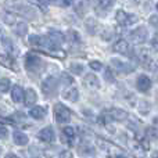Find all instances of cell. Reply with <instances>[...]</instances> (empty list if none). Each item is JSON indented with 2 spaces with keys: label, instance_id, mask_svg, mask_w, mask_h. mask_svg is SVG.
I'll return each mask as SVG.
<instances>
[{
  "label": "cell",
  "instance_id": "cell-1",
  "mask_svg": "<svg viewBox=\"0 0 158 158\" xmlns=\"http://www.w3.org/2000/svg\"><path fill=\"white\" fill-rule=\"evenodd\" d=\"M6 2H7V4L11 6L14 10L18 11L21 15L27 17V18H29V19H35V18H36V11H35V8L29 7V6L22 4L19 0H6Z\"/></svg>",
  "mask_w": 158,
  "mask_h": 158
},
{
  "label": "cell",
  "instance_id": "cell-2",
  "mask_svg": "<svg viewBox=\"0 0 158 158\" xmlns=\"http://www.w3.org/2000/svg\"><path fill=\"white\" fill-rule=\"evenodd\" d=\"M25 68H27L28 72H32V74L40 72L42 68H43V60L40 57H38L36 54H27V57H25Z\"/></svg>",
  "mask_w": 158,
  "mask_h": 158
},
{
  "label": "cell",
  "instance_id": "cell-3",
  "mask_svg": "<svg viewBox=\"0 0 158 158\" xmlns=\"http://www.w3.org/2000/svg\"><path fill=\"white\" fill-rule=\"evenodd\" d=\"M54 117L58 123H67L71 119V112L64 104L57 103L54 106Z\"/></svg>",
  "mask_w": 158,
  "mask_h": 158
},
{
  "label": "cell",
  "instance_id": "cell-4",
  "mask_svg": "<svg viewBox=\"0 0 158 158\" xmlns=\"http://www.w3.org/2000/svg\"><path fill=\"white\" fill-rule=\"evenodd\" d=\"M129 39H131V42H133L136 44L144 43L148 39V31L146 29V27H139L129 33Z\"/></svg>",
  "mask_w": 158,
  "mask_h": 158
},
{
  "label": "cell",
  "instance_id": "cell-5",
  "mask_svg": "<svg viewBox=\"0 0 158 158\" xmlns=\"http://www.w3.org/2000/svg\"><path fill=\"white\" fill-rule=\"evenodd\" d=\"M115 19H117V22L119 25H122V27H129V25L137 22V17L135 15V14H128L123 10L117 11V14H115Z\"/></svg>",
  "mask_w": 158,
  "mask_h": 158
},
{
  "label": "cell",
  "instance_id": "cell-6",
  "mask_svg": "<svg viewBox=\"0 0 158 158\" xmlns=\"http://www.w3.org/2000/svg\"><path fill=\"white\" fill-rule=\"evenodd\" d=\"M57 87H58V81L54 77H49L42 82V92L46 96H53L57 92Z\"/></svg>",
  "mask_w": 158,
  "mask_h": 158
},
{
  "label": "cell",
  "instance_id": "cell-7",
  "mask_svg": "<svg viewBox=\"0 0 158 158\" xmlns=\"http://www.w3.org/2000/svg\"><path fill=\"white\" fill-rule=\"evenodd\" d=\"M106 115L110 117V119L112 121H123L125 118H128V112L123 111L121 108H110L106 111Z\"/></svg>",
  "mask_w": 158,
  "mask_h": 158
},
{
  "label": "cell",
  "instance_id": "cell-8",
  "mask_svg": "<svg viewBox=\"0 0 158 158\" xmlns=\"http://www.w3.org/2000/svg\"><path fill=\"white\" fill-rule=\"evenodd\" d=\"M137 58L139 61L147 68H153V58H151V54L147 49H142L137 52Z\"/></svg>",
  "mask_w": 158,
  "mask_h": 158
},
{
  "label": "cell",
  "instance_id": "cell-9",
  "mask_svg": "<svg viewBox=\"0 0 158 158\" xmlns=\"http://www.w3.org/2000/svg\"><path fill=\"white\" fill-rule=\"evenodd\" d=\"M114 52L119 53V54H123V56H132V50H131V46H129V43L126 40H123V39H121V40H118L117 43L114 44Z\"/></svg>",
  "mask_w": 158,
  "mask_h": 158
},
{
  "label": "cell",
  "instance_id": "cell-10",
  "mask_svg": "<svg viewBox=\"0 0 158 158\" xmlns=\"http://www.w3.org/2000/svg\"><path fill=\"white\" fill-rule=\"evenodd\" d=\"M115 4V0H97V4H96V11L104 15L107 11H110Z\"/></svg>",
  "mask_w": 158,
  "mask_h": 158
},
{
  "label": "cell",
  "instance_id": "cell-11",
  "mask_svg": "<svg viewBox=\"0 0 158 158\" xmlns=\"http://www.w3.org/2000/svg\"><path fill=\"white\" fill-rule=\"evenodd\" d=\"M83 85L90 90H97L100 87V81L94 74H87L83 79Z\"/></svg>",
  "mask_w": 158,
  "mask_h": 158
},
{
  "label": "cell",
  "instance_id": "cell-12",
  "mask_svg": "<svg viewBox=\"0 0 158 158\" xmlns=\"http://www.w3.org/2000/svg\"><path fill=\"white\" fill-rule=\"evenodd\" d=\"M54 131H53L52 126H46V128H43L40 132L38 133V137L42 140V142H46V143H50L54 140Z\"/></svg>",
  "mask_w": 158,
  "mask_h": 158
},
{
  "label": "cell",
  "instance_id": "cell-13",
  "mask_svg": "<svg viewBox=\"0 0 158 158\" xmlns=\"http://www.w3.org/2000/svg\"><path fill=\"white\" fill-rule=\"evenodd\" d=\"M89 2L90 0H74V10L75 13L78 14L79 17H83L85 13L87 11V8H89Z\"/></svg>",
  "mask_w": 158,
  "mask_h": 158
},
{
  "label": "cell",
  "instance_id": "cell-14",
  "mask_svg": "<svg viewBox=\"0 0 158 158\" xmlns=\"http://www.w3.org/2000/svg\"><path fill=\"white\" fill-rule=\"evenodd\" d=\"M136 87L140 90V92H148L151 87V81L148 77H146V75H140L139 78H137L136 81Z\"/></svg>",
  "mask_w": 158,
  "mask_h": 158
},
{
  "label": "cell",
  "instance_id": "cell-15",
  "mask_svg": "<svg viewBox=\"0 0 158 158\" xmlns=\"http://www.w3.org/2000/svg\"><path fill=\"white\" fill-rule=\"evenodd\" d=\"M111 64H112V67H115V68H117L118 71H121V72H129V71H133L135 69V65L126 64V63H123V61L118 60V58H112Z\"/></svg>",
  "mask_w": 158,
  "mask_h": 158
},
{
  "label": "cell",
  "instance_id": "cell-16",
  "mask_svg": "<svg viewBox=\"0 0 158 158\" xmlns=\"http://www.w3.org/2000/svg\"><path fill=\"white\" fill-rule=\"evenodd\" d=\"M38 100V96H36V92L33 89H27V92L24 93V101L27 107H32L33 104Z\"/></svg>",
  "mask_w": 158,
  "mask_h": 158
},
{
  "label": "cell",
  "instance_id": "cell-17",
  "mask_svg": "<svg viewBox=\"0 0 158 158\" xmlns=\"http://www.w3.org/2000/svg\"><path fill=\"white\" fill-rule=\"evenodd\" d=\"M46 114H47L46 107H42V106L33 107V108H31V111H29V115L32 118H35V119H43V118L46 117Z\"/></svg>",
  "mask_w": 158,
  "mask_h": 158
},
{
  "label": "cell",
  "instance_id": "cell-18",
  "mask_svg": "<svg viewBox=\"0 0 158 158\" xmlns=\"http://www.w3.org/2000/svg\"><path fill=\"white\" fill-rule=\"evenodd\" d=\"M13 139H14V143H15L17 146H25V144H28V140H29L27 135L21 131H14Z\"/></svg>",
  "mask_w": 158,
  "mask_h": 158
},
{
  "label": "cell",
  "instance_id": "cell-19",
  "mask_svg": "<svg viewBox=\"0 0 158 158\" xmlns=\"http://www.w3.org/2000/svg\"><path fill=\"white\" fill-rule=\"evenodd\" d=\"M63 97L65 98V100L71 101V103H77L79 98V92L77 87H71V89L65 90V92L63 93Z\"/></svg>",
  "mask_w": 158,
  "mask_h": 158
},
{
  "label": "cell",
  "instance_id": "cell-20",
  "mask_svg": "<svg viewBox=\"0 0 158 158\" xmlns=\"http://www.w3.org/2000/svg\"><path fill=\"white\" fill-rule=\"evenodd\" d=\"M11 98L15 103H21L24 100V90H22L21 86H14L13 92H11Z\"/></svg>",
  "mask_w": 158,
  "mask_h": 158
},
{
  "label": "cell",
  "instance_id": "cell-21",
  "mask_svg": "<svg viewBox=\"0 0 158 158\" xmlns=\"http://www.w3.org/2000/svg\"><path fill=\"white\" fill-rule=\"evenodd\" d=\"M49 39L52 42H54L56 44H58V46H60L61 43H63L64 40H65V38H64V35L61 32H58V31H50L49 32Z\"/></svg>",
  "mask_w": 158,
  "mask_h": 158
},
{
  "label": "cell",
  "instance_id": "cell-22",
  "mask_svg": "<svg viewBox=\"0 0 158 158\" xmlns=\"http://www.w3.org/2000/svg\"><path fill=\"white\" fill-rule=\"evenodd\" d=\"M78 153H79V156H82V157L83 156H93V154L96 153V150L90 144H83L78 148Z\"/></svg>",
  "mask_w": 158,
  "mask_h": 158
},
{
  "label": "cell",
  "instance_id": "cell-23",
  "mask_svg": "<svg viewBox=\"0 0 158 158\" xmlns=\"http://www.w3.org/2000/svg\"><path fill=\"white\" fill-rule=\"evenodd\" d=\"M2 44H3V47H4L8 53H15V47H14L11 39H8V38H6V36H4V38L2 39Z\"/></svg>",
  "mask_w": 158,
  "mask_h": 158
},
{
  "label": "cell",
  "instance_id": "cell-24",
  "mask_svg": "<svg viewBox=\"0 0 158 158\" xmlns=\"http://www.w3.org/2000/svg\"><path fill=\"white\" fill-rule=\"evenodd\" d=\"M0 64L6 68H14V64H13V60L8 57L7 54H0Z\"/></svg>",
  "mask_w": 158,
  "mask_h": 158
},
{
  "label": "cell",
  "instance_id": "cell-25",
  "mask_svg": "<svg viewBox=\"0 0 158 158\" xmlns=\"http://www.w3.org/2000/svg\"><path fill=\"white\" fill-rule=\"evenodd\" d=\"M86 29L89 31V33H92V35H94L96 33V29H97V22H96L94 18L86 19Z\"/></svg>",
  "mask_w": 158,
  "mask_h": 158
},
{
  "label": "cell",
  "instance_id": "cell-26",
  "mask_svg": "<svg viewBox=\"0 0 158 158\" xmlns=\"http://www.w3.org/2000/svg\"><path fill=\"white\" fill-rule=\"evenodd\" d=\"M0 17H2L3 21H4L6 24H8V25H13L14 22H15V17H14L13 14H10V13L2 11V13H0Z\"/></svg>",
  "mask_w": 158,
  "mask_h": 158
},
{
  "label": "cell",
  "instance_id": "cell-27",
  "mask_svg": "<svg viewBox=\"0 0 158 158\" xmlns=\"http://www.w3.org/2000/svg\"><path fill=\"white\" fill-rule=\"evenodd\" d=\"M14 31H15V33L18 36H24V35H27L28 27H27V24H24V22H19V24H17V27Z\"/></svg>",
  "mask_w": 158,
  "mask_h": 158
},
{
  "label": "cell",
  "instance_id": "cell-28",
  "mask_svg": "<svg viewBox=\"0 0 158 158\" xmlns=\"http://www.w3.org/2000/svg\"><path fill=\"white\" fill-rule=\"evenodd\" d=\"M63 136H67L69 140L74 139V136H75V129L71 128V126H65V128L63 129Z\"/></svg>",
  "mask_w": 158,
  "mask_h": 158
},
{
  "label": "cell",
  "instance_id": "cell-29",
  "mask_svg": "<svg viewBox=\"0 0 158 158\" xmlns=\"http://www.w3.org/2000/svg\"><path fill=\"white\" fill-rule=\"evenodd\" d=\"M8 89H10V81H8L7 78L0 79V92H2V93H6Z\"/></svg>",
  "mask_w": 158,
  "mask_h": 158
},
{
  "label": "cell",
  "instance_id": "cell-30",
  "mask_svg": "<svg viewBox=\"0 0 158 158\" xmlns=\"http://www.w3.org/2000/svg\"><path fill=\"white\" fill-rule=\"evenodd\" d=\"M71 71L74 72L75 75H81V74H83V65H81V64H78V63L71 64Z\"/></svg>",
  "mask_w": 158,
  "mask_h": 158
},
{
  "label": "cell",
  "instance_id": "cell-31",
  "mask_svg": "<svg viewBox=\"0 0 158 158\" xmlns=\"http://www.w3.org/2000/svg\"><path fill=\"white\" fill-rule=\"evenodd\" d=\"M90 68L93 69V71H100L101 68H103V64L100 63V61H90Z\"/></svg>",
  "mask_w": 158,
  "mask_h": 158
},
{
  "label": "cell",
  "instance_id": "cell-32",
  "mask_svg": "<svg viewBox=\"0 0 158 158\" xmlns=\"http://www.w3.org/2000/svg\"><path fill=\"white\" fill-rule=\"evenodd\" d=\"M104 78H106V81H107V82H111V83L115 81V78H114V75H112L111 69H108V68L106 69V74H104Z\"/></svg>",
  "mask_w": 158,
  "mask_h": 158
},
{
  "label": "cell",
  "instance_id": "cell-33",
  "mask_svg": "<svg viewBox=\"0 0 158 158\" xmlns=\"http://www.w3.org/2000/svg\"><path fill=\"white\" fill-rule=\"evenodd\" d=\"M61 79H63V82H64V85H65V86H69V85H72V81H74V79L69 77V75H67V74H64Z\"/></svg>",
  "mask_w": 158,
  "mask_h": 158
},
{
  "label": "cell",
  "instance_id": "cell-34",
  "mask_svg": "<svg viewBox=\"0 0 158 158\" xmlns=\"http://www.w3.org/2000/svg\"><path fill=\"white\" fill-rule=\"evenodd\" d=\"M7 128H6L4 125H0V139H4V137H7Z\"/></svg>",
  "mask_w": 158,
  "mask_h": 158
},
{
  "label": "cell",
  "instance_id": "cell-35",
  "mask_svg": "<svg viewBox=\"0 0 158 158\" xmlns=\"http://www.w3.org/2000/svg\"><path fill=\"white\" fill-rule=\"evenodd\" d=\"M69 35H71V42H79V40H81V39H79L78 32H74V31H71V32H69Z\"/></svg>",
  "mask_w": 158,
  "mask_h": 158
},
{
  "label": "cell",
  "instance_id": "cell-36",
  "mask_svg": "<svg viewBox=\"0 0 158 158\" xmlns=\"http://www.w3.org/2000/svg\"><path fill=\"white\" fill-rule=\"evenodd\" d=\"M60 158H72V154L69 153V151H63V153L60 154Z\"/></svg>",
  "mask_w": 158,
  "mask_h": 158
},
{
  "label": "cell",
  "instance_id": "cell-37",
  "mask_svg": "<svg viewBox=\"0 0 158 158\" xmlns=\"http://www.w3.org/2000/svg\"><path fill=\"white\" fill-rule=\"evenodd\" d=\"M72 2H74V0H61V6H63V7H68V6L72 4Z\"/></svg>",
  "mask_w": 158,
  "mask_h": 158
},
{
  "label": "cell",
  "instance_id": "cell-38",
  "mask_svg": "<svg viewBox=\"0 0 158 158\" xmlns=\"http://www.w3.org/2000/svg\"><path fill=\"white\" fill-rule=\"evenodd\" d=\"M40 2V4H50V3H53L54 0H39Z\"/></svg>",
  "mask_w": 158,
  "mask_h": 158
},
{
  "label": "cell",
  "instance_id": "cell-39",
  "mask_svg": "<svg viewBox=\"0 0 158 158\" xmlns=\"http://www.w3.org/2000/svg\"><path fill=\"white\" fill-rule=\"evenodd\" d=\"M151 44H153V47L156 49V52H158V42L157 40H153V42H151Z\"/></svg>",
  "mask_w": 158,
  "mask_h": 158
},
{
  "label": "cell",
  "instance_id": "cell-40",
  "mask_svg": "<svg viewBox=\"0 0 158 158\" xmlns=\"http://www.w3.org/2000/svg\"><path fill=\"white\" fill-rule=\"evenodd\" d=\"M4 158H18L15 156V154H13V153H10V154H7V156H6Z\"/></svg>",
  "mask_w": 158,
  "mask_h": 158
},
{
  "label": "cell",
  "instance_id": "cell-41",
  "mask_svg": "<svg viewBox=\"0 0 158 158\" xmlns=\"http://www.w3.org/2000/svg\"><path fill=\"white\" fill-rule=\"evenodd\" d=\"M151 158H158V151H154V153L151 154Z\"/></svg>",
  "mask_w": 158,
  "mask_h": 158
},
{
  "label": "cell",
  "instance_id": "cell-42",
  "mask_svg": "<svg viewBox=\"0 0 158 158\" xmlns=\"http://www.w3.org/2000/svg\"><path fill=\"white\" fill-rule=\"evenodd\" d=\"M156 78H157V82H158V68H156Z\"/></svg>",
  "mask_w": 158,
  "mask_h": 158
},
{
  "label": "cell",
  "instance_id": "cell-43",
  "mask_svg": "<svg viewBox=\"0 0 158 158\" xmlns=\"http://www.w3.org/2000/svg\"><path fill=\"white\" fill-rule=\"evenodd\" d=\"M115 158H125V157H122V156H118V157H115Z\"/></svg>",
  "mask_w": 158,
  "mask_h": 158
},
{
  "label": "cell",
  "instance_id": "cell-44",
  "mask_svg": "<svg viewBox=\"0 0 158 158\" xmlns=\"http://www.w3.org/2000/svg\"><path fill=\"white\" fill-rule=\"evenodd\" d=\"M2 151H3V148H2V146H0V154H2Z\"/></svg>",
  "mask_w": 158,
  "mask_h": 158
},
{
  "label": "cell",
  "instance_id": "cell-45",
  "mask_svg": "<svg viewBox=\"0 0 158 158\" xmlns=\"http://www.w3.org/2000/svg\"><path fill=\"white\" fill-rule=\"evenodd\" d=\"M157 10H158V3H157Z\"/></svg>",
  "mask_w": 158,
  "mask_h": 158
},
{
  "label": "cell",
  "instance_id": "cell-46",
  "mask_svg": "<svg viewBox=\"0 0 158 158\" xmlns=\"http://www.w3.org/2000/svg\"><path fill=\"white\" fill-rule=\"evenodd\" d=\"M135 2H139V0H135Z\"/></svg>",
  "mask_w": 158,
  "mask_h": 158
}]
</instances>
